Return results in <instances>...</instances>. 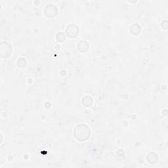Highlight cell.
I'll use <instances>...</instances> for the list:
<instances>
[{"mask_svg":"<svg viewBox=\"0 0 168 168\" xmlns=\"http://www.w3.org/2000/svg\"><path fill=\"white\" fill-rule=\"evenodd\" d=\"M45 14L48 18H54L58 14L57 7L54 4H50L45 8Z\"/></svg>","mask_w":168,"mask_h":168,"instance_id":"obj_3","label":"cell"},{"mask_svg":"<svg viewBox=\"0 0 168 168\" xmlns=\"http://www.w3.org/2000/svg\"><path fill=\"white\" fill-rule=\"evenodd\" d=\"M89 44L86 41H81L77 45L78 50L81 52H86L89 50Z\"/></svg>","mask_w":168,"mask_h":168,"instance_id":"obj_5","label":"cell"},{"mask_svg":"<svg viewBox=\"0 0 168 168\" xmlns=\"http://www.w3.org/2000/svg\"><path fill=\"white\" fill-rule=\"evenodd\" d=\"M66 34L69 38H75L79 34V28L76 24H69L66 29Z\"/></svg>","mask_w":168,"mask_h":168,"instance_id":"obj_4","label":"cell"},{"mask_svg":"<svg viewBox=\"0 0 168 168\" xmlns=\"http://www.w3.org/2000/svg\"><path fill=\"white\" fill-rule=\"evenodd\" d=\"M13 52L12 45L7 41H2L0 44V55L2 57L7 58L11 55Z\"/></svg>","mask_w":168,"mask_h":168,"instance_id":"obj_2","label":"cell"},{"mask_svg":"<svg viewBox=\"0 0 168 168\" xmlns=\"http://www.w3.org/2000/svg\"><path fill=\"white\" fill-rule=\"evenodd\" d=\"M17 64L20 68H24L25 67L27 64V62L26 61L25 58H19L18 61H17Z\"/></svg>","mask_w":168,"mask_h":168,"instance_id":"obj_10","label":"cell"},{"mask_svg":"<svg viewBox=\"0 0 168 168\" xmlns=\"http://www.w3.org/2000/svg\"><path fill=\"white\" fill-rule=\"evenodd\" d=\"M93 99L90 96H86L82 99V104L86 107H90L93 104Z\"/></svg>","mask_w":168,"mask_h":168,"instance_id":"obj_8","label":"cell"},{"mask_svg":"<svg viewBox=\"0 0 168 168\" xmlns=\"http://www.w3.org/2000/svg\"><path fill=\"white\" fill-rule=\"evenodd\" d=\"M66 39L65 34L63 32H58L56 35V40H57L59 43H62Z\"/></svg>","mask_w":168,"mask_h":168,"instance_id":"obj_9","label":"cell"},{"mask_svg":"<svg viewBox=\"0 0 168 168\" xmlns=\"http://www.w3.org/2000/svg\"><path fill=\"white\" fill-rule=\"evenodd\" d=\"M146 160L150 164H155L158 161V156L155 152H150L147 155Z\"/></svg>","mask_w":168,"mask_h":168,"instance_id":"obj_6","label":"cell"},{"mask_svg":"<svg viewBox=\"0 0 168 168\" xmlns=\"http://www.w3.org/2000/svg\"><path fill=\"white\" fill-rule=\"evenodd\" d=\"M161 27H162V28H163L164 30H167L168 24H167V21L166 20H164L163 22L161 23Z\"/></svg>","mask_w":168,"mask_h":168,"instance_id":"obj_11","label":"cell"},{"mask_svg":"<svg viewBox=\"0 0 168 168\" xmlns=\"http://www.w3.org/2000/svg\"><path fill=\"white\" fill-rule=\"evenodd\" d=\"M141 32V27L139 24H134L130 27V32L133 35H139Z\"/></svg>","mask_w":168,"mask_h":168,"instance_id":"obj_7","label":"cell"},{"mask_svg":"<svg viewBox=\"0 0 168 168\" xmlns=\"http://www.w3.org/2000/svg\"><path fill=\"white\" fill-rule=\"evenodd\" d=\"M74 137L80 142L86 141L89 138L91 130L89 128L86 124H80L76 126L74 131Z\"/></svg>","mask_w":168,"mask_h":168,"instance_id":"obj_1","label":"cell"}]
</instances>
